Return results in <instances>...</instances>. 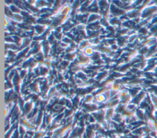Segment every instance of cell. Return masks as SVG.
<instances>
[{
  "mask_svg": "<svg viewBox=\"0 0 157 138\" xmlns=\"http://www.w3.org/2000/svg\"><path fill=\"white\" fill-rule=\"evenodd\" d=\"M156 134H157V130H156Z\"/></svg>",
  "mask_w": 157,
  "mask_h": 138,
  "instance_id": "7a4b0ae2",
  "label": "cell"
},
{
  "mask_svg": "<svg viewBox=\"0 0 157 138\" xmlns=\"http://www.w3.org/2000/svg\"><path fill=\"white\" fill-rule=\"evenodd\" d=\"M149 94L151 98V102H152V105L154 108V110H157V96L151 93H149Z\"/></svg>",
  "mask_w": 157,
  "mask_h": 138,
  "instance_id": "6da1fadb",
  "label": "cell"
}]
</instances>
